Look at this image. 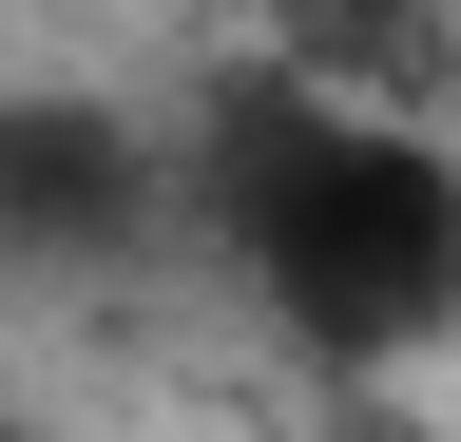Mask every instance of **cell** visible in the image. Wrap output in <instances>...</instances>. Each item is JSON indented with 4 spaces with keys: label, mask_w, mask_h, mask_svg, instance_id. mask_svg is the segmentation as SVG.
Instances as JSON below:
<instances>
[{
    "label": "cell",
    "mask_w": 461,
    "mask_h": 442,
    "mask_svg": "<svg viewBox=\"0 0 461 442\" xmlns=\"http://www.w3.org/2000/svg\"><path fill=\"white\" fill-rule=\"evenodd\" d=\"M0 442H20V423H0Z\"/></svg>",
    "instance_id": "obj_4"
},
{
    "label": "cell",
    "mask_w": 461,
    "mask_h": 442,
    "mask_svg": "<svg viewBox=\"0 0 461 442\" xmlns=\"http://www.w3.org/2000/svg\"><path fill=\"white\" fill-rule=\"evenodd\" d=\"M193 212L308 365H423L461 327V154L384 96L230 77L193 135Z\"/></svg>",
    "instance_id": "obj_1"
},
{
    "label": "cell",
    "mask_w": 461,
    "mask_h": 442,
    "mask_svg": "<svg viewBox=\"0 0 461 442\" xmlns=\"http://www.w3.org/2000/svg\"><path fill=\"white\" fill-rule=\"evenodd\" d=\"M346 442H442V423H403V404H346Z\"/></svg>",
    "instance_id": "obj_3"
},
{
    "label": "cell",
    "mask_w": 461,
    "mask_h": 442,
    "mask_svg": "<svg viewBox=\"0 0 461 442\" xmlns=\"http://www.w3.org/2000/svg\"><path fill=\"white\" fill-rule=\"evenodd\" d=\"M154 135L96 116V96H0V250L20 269H115L154 231Z\"/></svg>",
    "instance_id": "obj_2"
}]
</instances>
